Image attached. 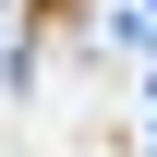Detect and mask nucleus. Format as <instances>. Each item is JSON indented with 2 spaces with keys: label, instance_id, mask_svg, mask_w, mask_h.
I'll use <instances>...</instances> for the list:
<instances>
[{
  "label": "nucleus",
  "instance_id": "obj_1",
  "mask_svg": "<svg viewBox=\"0 0 157 157\" xmlns=\"http://www.w3.org/2000/svg\"><path fill=\"white\" fill-rule=\"evenodd\" d=\"M73 12H85V0H24V48H36V36H73Z\"/></svg>",
  "mask_w": 157,
  "mask_h": 157
}]
</instances>
